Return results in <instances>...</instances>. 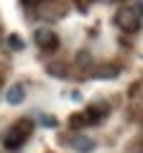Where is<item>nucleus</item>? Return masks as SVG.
Wrapping results in <instances>:
<instances>
[{"instance_id": "f257e3e1", "label": "nucleus", "mask_w": 143, "mask_h": 153, "mask_svg": "<svg viewBox=\"0 0 143 153\" xmlns=\"http://www.w3.org/2000/svg\"><path fill=\"white\" fill-rule=\"evenodd\" d=\"M31 120H21V123H16L13 128H8L5 130V135H3V146L5 148H10V151H16V148H21L23 143L28 140V135H31Z\"/></svg>"}, {"instance_id": "39448f33", "label": "nucleus", "mask_w": 143, "mask_h": 153, "mask_svg": "<svg viewBox=\"0 0 143 153\" xmlns=\"http://www.w3.org/2000/svg\"><path fill=\"white\" fill-rule=\"evenodd\" d=\"M74 148L87 153V151H92V148H95V143L89 140V138H77V140H74Z\"/></svg>"}, {"instance_id": "7ed1b4c3", "label": "nucleus", "mask_w": 143, "mask_h": 153, "mask_svg": "<svg viewBox=\"0 0 143 153\" xmlns=\"http://www.w3.org/2000/svg\"><path fill=\"white\" fill-rule=\"evenodd\" d=\"M33 41H36V46L41 51H56L59 49V36L51 28H39V31L33 33Z\"/></svg>"}, {"instance_id": "0eeeda50", "label": "nucleus", "mask_w": 143, "mask_h": 153, "mask_svg": "<svg viewBox=\"0 0 143 153\" xmlns=\"http://www.w3.org/2000/svg\"><path fill=\"white\" fill-rule=\"evenodd\" d=\"M26 3H39V0H26Z\"/></svg>"}, {"instance_id": "f03ea898", "label": "nucleus", "mask_w": 143, "mask_h": 153, "mask_svg": "<svg viewBox=\"0 0 143 153\" xmlns=\"http://www.w3.org/2000/svg\"><path fill=\"white\" fill-rule=\"evenodd\" d=\"M115 23L123 28V31L133 33V31H138V28H141V13H138L136 8H120V10H118V16H115Z\"/></svg>"}, {"instance_id": "20e7f679", "label": "nucleus", "mask_w": 143, "mask_h": 153, "mask_svg": "<svg viewBox=\"0 0 143 153\" xmlns=\"http://www.w3.org/2000/svg\"><path fill=\"white\" fill-rule=\"evenodd\" d=\"M23 94H26V89H23L21 84H13V87L8 89L5 100H8V102H10V105H18V102H21V100H23Z\"/></svg>"}, {"instance_id": "423d86ee", "label": "nucleus", "mask_w": 143, "mask_h": 153, "mask_svg": "<svg viewBox=\"0 0 143 153\" xmlns=\"http://www.w3.org/2000/svg\"><path fill=\"white\" fill-rule=\"evenodd\" d=\"M10 49H23V41L13 36V38H10Z\"/></svg>"}]
</instances>
